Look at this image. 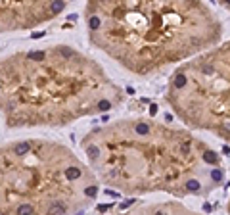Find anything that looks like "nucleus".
<instances>
[{
  "label": "nucleus",
  "mask_w": 230,
  "mask_h": 215,
  "mask_svg": "<svg viewBox=\"0 0 230 215\" xmlns=\"http://www.w3.org/2000/svg\"><path fill=\"white\" fill-rule=\"evenodd\" d=\"M100 185L125 196L201 198L223 188V157L190 129L151 117H125L81 138Z\"/></svg>",
  "instance_id": "1"
},
{
  "label": "nucleus",
  "mask_w": 230,
  "mask_h": 215,
  "mask_svg": "<svg viewBox=\"0 0 230 215\" xmlns=\"http://www.w3.org/2000/svg\"><path fill=\"white\" fill-rule=\"evenodd\" d=\"M90 44L136 77H151L223 39V21L203 0H86Z\"/></svg>",
  "instance_id": "2"
},
{
  "label": "nucleus",
  "mask_w": 230,
  "mask_h": 215,
  "mask_svg": "<svg viewBox=\"0 0 230 215\" xmlns=\"http://www.w3.org/2000/svg\"><path fill=\"white\" fill-rule=\"evenodd\" d=\"M125 92L94 58L69 44L0 60V114L10 129L67 127L117 110Z\"/></svg>",
  "instance_id": "3"
},
{
  "label": "nucleus",
  "mask_w": 230,
  "mask_h": 215,
  "mask_svg": "<svg viewBox=\"0 0 230 215\" xmlns=\"http://www.w3.org/2000/svg\"><path fill=\"white\" fill-rule=\"evenodd\" d=\"M100 198V180L69 146L23 138L0 146V213H79Z\"/></svg>",
  "instance_id": "4"
},
{
  "label": "nucleus",
  "mask_w": 230,
  "mask_h": 215,
  "mask_svg": "<svg viewBox=\"0 0 230 215\" xmlns=\"http://www.w3.org/2000/svg\"><path fill=\"white\" fill-rule=\"evenodd\" d=\"M165 100L186 127L230 144V40L182 62L169 77Z\"/></svg>",
  "instance_id": "5"
},
{
  "label": "nucleus",
  "mask_w": 230,
  "mask_h": 215,
  "mask_svg": "<svg viewBox=\"0 0 230 215\" xmlns=\"http://www.w3.org/2000/svg\"><path fill=\"white\" fill-rule=\"evenodd\" d=\"M226 211L230 213V198H228V203H226Z\"/></svg>",
  "instance_id": "6"
}]
</instances>
